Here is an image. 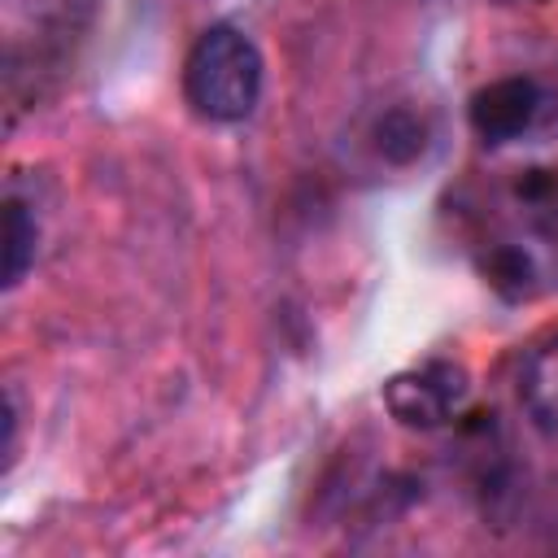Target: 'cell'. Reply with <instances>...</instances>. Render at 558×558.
I'll use <instances>...</instances> for the list:
<instances>
[{
  "mask_svg": "<svg viewBox=\"0 0 558 558\" xmlns=\"http://www.w3.org/2000/svg\"><path fill=\"white\" fill-rule=\"evenodd\" d=\"M262 52L240 26H209L183 61V96L205 122H244L262 100Z\"/></svg>",
  "mask_w": 558,
  "mask_h": 558,
  "instance_id": "cell-1",
  "label": "cell"
},
{
  "mask_svg": "<svg viewBox=\"0 0 558 558\" xmlns=\"http://www.w3.org/2000/svg\"><path fill=\"white\" fill-rule=\"evenodd\" d=\"M35 248H39V222L35 214L9 196L4 201V288H17L22 275L35 266Z\"/></svg>",
  "mask_w": 558,
  "mask_h": 558,
  "instance_id": "cell-5",
  "label": "cell"
},
{
  "mask_svg": "<svg viewBox=\"0 0 558 558\" xmlns=\"http://www.w3.org/2000/svg\"><path fill=\"white\" fill-rule=\"evenodd\" d=\"M519 401L532 418V427L549 440H558V331L541 340L519 371Z\"/></svg>",
  "mask_w": 558,
  "mask_h": 558,
  "instance_id": "cell-4",
  "label": "cell"
},
{
  "mask_svg": "<svg viewBox=\"0 0 558 558\" xmlns=\"http://www.w3.org/2000/svg\"><path fill=\"white\" fill-rule=\"evenodd\" d=\"M466 392H471L466 371H462L458 362L432 357V362H423V366H410V371L392 375V379L384 384V405H388V414H392L397 423L427 432V427L449 423V418L462 410Z\"/></svg>",
  "mask_w": 558,
  "mask_h": 558,
  "instance_id": "cell-2",
  "label": "cell"
},
{
  "mask_svg": "<svg viewBox=\"0 0 558 558\" xmlns=\"http://www.w3.org/2000/svg\"><path fill=\"white\" fill-rule=\"evenodd\" d=\"M545 105H549V96L532 74H510V78L480 87L466 105V118H471V131L497 148V144L523 140L541 122Z\"/></svg>",
  "mask_w": 558,
  "mask_h": 558,
  "instance_id": "cell-3",
  "label": "cell"
},
{
  "mask_svg": "<svg viewBox=\"0 0 558 558\" xmlns=\"http://www.w3.org/2000/svg\"><path fill=\"white\" fill-rule=\"evenodd\" d=\"M427 135V126L414 118V113H405V109H392L379 126H375V140H379V153L388 157V161H414L418 153H423V140Z\"/></svg>",
  "mask_w": 558,
  "mask_h": 558,
  "instance_id": "cell-6",
  "label": "cell"
}]
</instances>
